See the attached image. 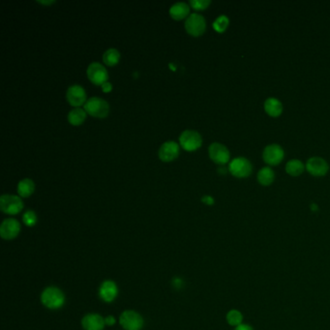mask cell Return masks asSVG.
<instances>
[{
  "instance_id": "6da1fadb",
  "label": "cell",
  "mask_w": 330,
  "mask_h": 330,
  "mask_svg": "<svg viewBox=\"0 0 330 330\" xmlns=\"http://www.w3.org/2000/svg\"><path fill=\"white\" fill-rule=\"evenodd\" d=\"M41 301L49 309H59L65 302V296L62 291L56 287L47 288L41 295Z\"/></svg>"
},
{
  "instance_id": "7a4b0ae2",
  "label": "cell",
  "mask_w": 330,
  "mask_h": 330,
  "mask_svg": "<svg viewBox=\"0 0 330 330\" xmlns=\"http://www.w3.org/2000/svg\"><path fill=\"white\" fill-rule=\"evenodd\" d=\"M84 110L87 114L96 118H105L110 112L109 103L99 97H92L84 104Z\"/></svg>"
},
{
  "instance_id": "3957f363",
  "label": "cell",
  "mask_w": 330,
  "mask_h": 330,
  "mask_svg": "<svg viewBox=\"0 0 330 330\" xmlns=\"http://www.w3.org/2000/svg\"><path fill=\"white\" fill-rule=\"evenodd\" d=\"M253 171L252 163L244 157L234 158L228 165V172L237 178H248Z\"/></svg>"
},
{
  "instance_id": "277c9868",
  "label": "cell",
  "mask_w": 330,
  "mask_h": 330,
  "mask_svg": "<svg viewBox=\"0 0 330 330\" xmlns=\"http://www.w3.org/2000/svg\"><path fill=\"white\" fill-rule=\"evenodd\" d=\"M0 209L5 214L16 215L24 209V203L18 196L2 195L0 197Z\"/></svg>"
},
{
  "instance_id": "5b68a950",
  "label": "cell",
  "mask_w": 330,
  "mask_h": 330,
  "mask_svg": "<svg viewBox=\"0 0 330 330\" xmlns=\"http://www.w3.org/2000/svg\"><path fill=\"white\" fill-rule=\"evenodd\" d=\"M184 26L189 35L199 37L204 33L206 29V22L202 15L192 14L186 19Z\"/></svg>"
},
{
  "instance_id": "8992f818",
  "label": "cell",
  "mask_w": 330,
  "mask_h": 330,
  "mask_svg": "<svg viewBox=\"0 0 330 330\" xmlns=\"http://www.w3.org/2000/svg\"><path fill=\"white\" fill-rule=\"evenodd\" d=\"M180 147L184 150L192 152L198 150L203 145V138L201 134L194 130H185L179 137Z\"/></svg>"
},
{
  "instance_id": "52a82bcc",
  "label": "cell",
  "mask_w": 330,
  "mask_h": 330,
  "mask_svg": "<svg viewBox=\"0 0 330 330\" xmlns=\"http://www.w3.org/2000/svg\"><path fill=\"white\" fill-rule=\"evenodd\" d=\"M119 323L125 330H141L144 327L143 317L132 310L123 312L119 318Z\"/></svg>"
},
{
  "instance_id": "ba28073f",
  "label": "cell",
  "mask_w": 330,
  "mask_h": 330,
  "mask_svg": "<svg viewBox=\"0 0 330 330\" xmlns=\"http://www.w3.org/2000/svg\"><path fill=\"white\" fill-rule=\"evenodd\" d=\"M285 156V151L281 146L272 144L264 147L262 152L263 161L269 166H277L279 165Z\"/></svg>"
},
{
  "instance_id": "9c48e42d",
  "label": "cell",
  "mask_w": 330,
  "mask_h": 330,
  "mask_svg": "<svg viewBox=\"0 0 330 330\" xmlns=\"http://www.w3.org/2000/svg\"><path fill=\"white\" fill-rule=\"evenodd\" d=\"M86 74L89 80L95 85H102L107 82L109 78L107 69L99 62H92L88 66Z\"/></svg>"
},
{
  "instance_id": "30bf717a",
  "label": "cell",
  "mask_w": 330,
  "mask_h": 330,
  "mask_svg": "<svg viewBox=\"0 0 330 330\" xmlns=\"http://www.w3.org/2000/svg\"><path fill=\"white\" fill-rule=\"evenodd\" d=\"M306 170L313 177H324L330 171V166L324 158L312 157L306 163Z\"/></svg>"
},
{
  "instance_id": "8fae6325",
  "label": "cell",
  "mask_w": 330,
  "mask_h": 330,
  "mask_svg": "<svg viewBox=\"0 0 330 330\" xmlns=\"http://www.w3.org/2000/svg\"><path fill=\"white\" fill-rule=\"evenodd\" d=\"M208 154L210 159L221 166L228 163L230 158V153L227 147L219 143H213L208 148Z\"/></svg>"
},
{
  "instance_id": "7c38bea8",
  "label": "cell",
  "mask_w": 330,
  "mask_h": 330,
  "mask_svg": "<svg viewBox=\"0 0 330 330\" xmlns=\"http://www.w3.org/2000/svg\"><path fill=\"white\" fill-rule=\"evenodd\" d=\"M66 98L68 103L76 108H79L87 101L85 90L79 84H73L67 89Z\"/></svg>"
},
{
  "instance_id": "4fadbf2b",
  "label": "cell",
  "mask_w": 330,
  "mask_h": 330,
  "mask_svg": "<svg viewBox=\"0 0 330 330\" xmlns=\"http://www.w3.org/2000/svg\"><path fill=\"white\" fill-rule=\"evenodd\" d=\"M158 155L162 162H173L179 156V146L173 141L166 142L159 148Z\"/></svg>"
},
{
  "instance_id": "5bb4252c",
  "label": "cell",
  "mask_w": 330,
  "mask_h": 330,
  "mask_svg": "<svg viewBox=\"0 0 330 330\" xmlns=\"http://www.w3.org/2000/svg\"><path fill=\"white\" fill-rule=\"evenodd\" d=\"M21 230V225L16 219H6L0 226V235L3 239L11 240L18 236Z\"/></svg>"
},
{
  "instance_id": "9a60e30c",
  "label": "cell",
  "mask_w": 330,
  "mask_h": 330,
  "mask_svg": "<svg viewBox=\"0 0 330 330\" xmlns=\"http://www.w3.org/2000/svg\"><path fill=\"white\" fill-rule=\"evenodd\" d=\"M81 325L84 330H103L106 323L102 316L98 314H89L83 317Z\"/></svg>"
},
{
  "instance_id": "2e32d148",
  "label": "cell",
  "mask_w": 330,
  "mask_h": 330,
  "mask_svg": "<svg viewBox=\"0 0 330 330\" xmlns=\"http://www.w3.org/2000/svg\"><path fill=\"white\" fill-rule=\"evenodd\" d=\"M118 294V289L113 281L107 280L100 287V297L106 302H111L115 299Z\"/></svg>"
},
{
  "instance_id": "e0dca14e",
  "label": "cell",
  "mask_w": 330,
  "mask_h": 330,
  "mask_svg": "<svg viewBox=\"0 0 330 330\" xmlns=\"http://www.w3.org/2000/svg\"><path fill=\"white\" fill-rule=\"evenodd\" d=\"M190 14V6L185 2H178L170 9V16L175 21H182L187 19Z\"/></svg>"
},
{
  "instance_id": "ac0fdd59",
  "label": "cell",
  "mask_w": 330,
  "mask_h": 330,
  "mask_svg": "<svg viewBox=\"0 0 330 330\" xmlns=\"http://www.w3.org/2000/svg\"><path fill=\"white\" fill-rule=\"evenodd\" d=\"M264 110L271 117H278L283 112L282 103L274 97H270L264 102Z\"/></svg>"
},
{
  "instance_id": "d6986e66",
  "label": "cell",
  "mask_w": 330,
  "mask_h": 330,
  "mask_svg": "<svg viewBox=\"0 0 330 330\" xmlns=\"http://www.w3.org/2000/svg\"><path fill=\"white\" fill-rule=\"evenodd\" d=\"M35 191V184L29 178H24L18 184V194L22 198L30 197Z\"/></svg>"
},
{
  "instance_id": "ffe728a7",
  "label": "cell",
  "mask_w": 330,
  "mask_h": 330,
  "mask_svg": "<svg viewBox=\"0 0 330 330\" xmlns=\"http://www.w3.org/2000/svg\"><path fill=\"white\" fill-rule=\"evenodd\" d=\"M86 115H87V113H86L84 109L76 108V109H73V110L69 111L68 116H67L68 122L73 126H79L86 119Z\"/></svg>"
},
{
  "instance_id": "44dd1931",
  "label": "cell",
  "mask_w": 330,
  "mask_h": 330,
  "mask_svg": "<svg viewBox=\"0 0 330 330\" xmlns=\"http://www.w3.org/2000/svg\"><path fill=\"white\" fill-rule=\"evenodd\" d=\"M275 179V174L270 167H264L257 173V181L262 186H269Z\"/></svg>"
},
{
  "instance_id": "7402d4cb",
  "label": "cell",
  "mask_w": 330,
  "mask_h": 330,
  "mask_svg": "<svg viewBox=\"0 0 330 330\" xmlns=\"http://www.w3.org/2000/svg\"><path fill=\"white\" fill-rule=\"evenodd\" d=\"M305 170L304 164L297 159H293L289 161L286 165V172L288 175L292 177H298L300 176Z\"/></svg>"
},
{
  "instance_id": "603a6c76",
  "label": "cell",
  "mask_w": 330,
  "mask_h": 330,
  "mask_svg": "<svg viewBox=\"0 0 330 330\" xmlns=\"http://www.w3.org/2000/svg\"><path fill=\"white\" fill-rule=\"evenodd\" d=\"M120 60V52L116 49H109L103 54V61L107 66L113 67Z\"/></svg>"
},
{
  "instance_id": "cb8c5ba5",
  "label": "cell",
  "mask_w": 330,
  "mask_h": 330,
  "mask_svg": "<svg viewBox=\"0 0 330 330\" xmlns=\"http://www.w3.org/2000/svg\"><path fill=\"white\" fill-rule=\"evenodd\" d=\"M243 316L238 310H230L227 314V322L232 327H238L242 325Z\"/></svg>"
},
{
  "instance_id": "d4e9b609",
  "label": "cell",
  "mask_w": 330,
  "mask_h": 330,
  "mask_svg": "<svg viewBox=\"0 0 330 330\" xmlns=\"http://www.w3.org/2000/svg\"><path fill=\"white\" fill-rule=\"evenodd\" d=\"M229 20L226 15H221L213 23V28L218 33H224L228 27Z\"/></svg>"
},
{
  "instance_id": "484cf974",
  "label": "cell",
  "mask_w": 330,
  "mask_h": 330,
  "mask_svg": "<svg viewBox=\"0 0 330 330\" xmlns=\"http://www.w3.org/2000/svg\"><path fill=\"white\" fill-rule=\"evenodd\" d=\"M210 0H191L189 2L190 6L196 11L205 10L210 5Z\"/></svg>"
},
{
  "instance_id": "4316f807",
  "label": "cell",
  "mask_w": 330,
  "mask_h": 330,
  "mask_svg": "<svg viewBox=\"0 0 330 330\" xmlns=\"http://www.w3.org/2000/svg\"><path fill=\"white\" fill-rule=\"evenodd\" d=\"M23 221L25 226L27 227H33L35 226L37 223L36 213L33 210H27L24 216H23Z\"/></svg>"
},
{
  "instance_id": "83f0119b",
  "label": "cell",
  "mask_w": 330,
  "mask_h": 330,
  "mask_svg": "<svg viewBox=\"0 0 330 330\" xmlns=\"http://www.w3.org/2000/svg\"><path fill=\"white\" fill-rule=\"evenodd\" d=\"M202 202L207 205H212L214 203V199L211 196H204L203 197Z\"/></svg>"
},
{
  "instance_id": "f1b7e54d",
  "label": "cell",
  "mask_w": 330,
  "mask_h": 330,
  "mask_svg": "<svg viewBox=\"0 0 330 330\" xmlns=\"http://www.w3.org/2000/svg\"><path fill=\"white\" fill-rule=\"evenodd\" d=\"M101 86H102V90H103V92H105V93H110V91L112 90V84H111L110 82H109V81L105 82V83L102 84Z\"/></svg>"
},
{
  "instance_id": "f546056e",
  "label": "cell",
  "mask_w": 330,
  "mask_h": 330,
  "mask_svg": "<svg viewBox=\"0 0 330 330\" xmlns=\"http://www.w3.org/2000/svg\"><path fill=\"white\" fill-rule=\"evenodd\" d=\"M183 283H182V280L180 278H175L173 280V286L176 288V289H180L182 287Z\"/></svg>"
},
{
  "instance_id": "4dcf8cb0",
  "label": "cell",
  "mask_w": 330,
  "mask_h": 330,
  "mask_svg": "<svg viewBox=\"0 0 330 330\" xmlns=\"http://www.w3.org/2000/svg\"><path fill=\"white\" fill-rule=\"evenodd\" d=\"M105 323H106L107 326L111 327V326H113V325L115 324V319H114V317H112V316H109V317H107V318L105 319Z\"/></svg>"
},
{
  "instance_id": "1f68e13d",
  "label": "cell",
  "mask_w": 330,
  "mask_h": 330,
  "mask_svg": "<svg viewBox=\"0 0 330 330\" xmlns=\"http://www.w3.org/2000/svg\"><path fill=\"white\" fill-rule=\"evenodd\" d=\"M234 330H253V329L250 326H248V325H243L242 324V325L236 327Z\"/></svg>"
},
{
  "instance_id": "d6a6232c",
  "label": "cell",
  "mask_w": 330,
  "mask_h": 330,
  "mask_svg": "<svg viewBox=\"0 0 330 330\" xmlns=\"http://www.w3.org/2000/svg\"><path fill=\"white\" fill-rule=\"evenodd\" d=\"M38 3H40V4H43V5H47V6H50V5H51V4H53V3H55V1H53V0H51V1H37Z\"/></svg>"
},
{
  "instance_id": "836d02e7",
  "label": "cell",
  "mask_w": 330,
  "mask_h": 330,
  "mask_svg": "<svg viewBox=\"0 0 330 330\" xmlns=\"http://www.w3.org/2000/svg\"><path fill=\"white\" fill-rule=\"evenodd\" d=\"M218 171H219V173H220L221 175H226V174H227V169L224 168V167H222L220 169H218Z\"/></svg>"
},
{
  "instance_id": "e575fe53",
  "label": "cell",
  "mask_w": 330,
  "mask_h": 330,
  "mask_svg": "<svg viewBox=\"0 0 330 330\" xmlns=\"http://www.w3.org/2000/svg\"><path fill=\"white\" fill-rule=\"evenodd\" d=\"M311 209H312L313 211L318 210V205H317L316 203H312V204H311Z\"/></svg>"
}]
</instances>
